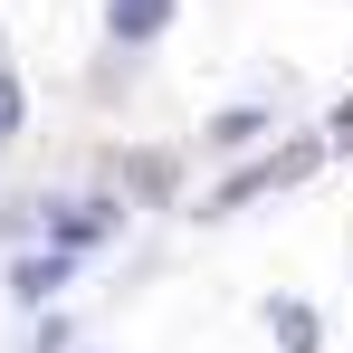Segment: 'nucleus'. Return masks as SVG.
Masks as SVG:
<instances>
[{
  "label": "nucleus",
  "instance_id": "2",
  "mask_svg": "<svg viewBox=\"0 0 353 353\" xmlns=\"http://www.w3.org/2000/svg\"><path fill=\"white\" fill-rule=\"evenodd\" d=\"M315 163H325V143L305 134V143H287L277 163H258V172H239V181H220V210H239V201H248V191H268V181H296V172H315Z\"/></svg>",
  "mask_w": 353,
  "mask_h": 353
},
{
  "label": "nucleus",
  "instance_id": "3",
  "mask_svg": "<svg viewBox=\"0 0 353 353\" xmlns=\"http://www.w3.org/2000/svg\"><path fill=\"white\" fill-rule=\"evenodd\" d=\"M105 29H115L124 48H143V39H163V29H172V0H115V10H105Z\"/></svg>",
  "mask_w": 353,
  "mask_h": 353
},
{
  "label": "nucleus",
  "instance_id": "7",
  "mask_svg": "<svg viewBox=\"0 0 353 353\" xmlns=\"http://www.w3.org/2000/svg\"><path fill=\"white\" fill-rule=\"evenodd\" d=\"M210 134H220V143H248V134H268V115H258V105H230Z\"/></svg>",
  "mask_w": 353,
  "mask_h": 353
},
{
  "label": "nucleus",
  "instance_id": "9",
  "mask_svg": "<svg viewBox=\"0 0 353 353\" xmlns=\"http://www.w3.org/2000/svg\"><path fill=\"white\" fill-rule=\"evenodd\" d=\"M334 143H353V105H344V115H334Z\"/></svg>",
  "mask_w": 353,
  "mask_h": 353
},
{
  "label": "nucleus",
  "instance_id": "6",
  "mask_svg": "<svg viewBox=\"0 0 353 353\" xmlns=\"http://www.w3.org/2000/svg\"><path fill=\"white\" fill-rule=\"evenodd\" d=\"M67 268H77V258H67V248H48V258H29V268H19V296H48L67 277Z\"/></svg>",
  "mask_w": 353,
  "mask_h": 353
},
{
  "label": "nucleus",
  "instance_id": "8",
  "mask_svg": "<svg viewBox=\"0 0 353 353\" xmlns=\"http://www.w3.org/2000/svg\"><path fill=\"white\" fill-rule=\"evenodd\" d=\"M0 134H19V77L0 67Z\"/></svg>",
  "mask_w": 353,
  "mask_h": 353
},
{
  "label": "nucleus",
  "instance_id": "4",
  "mask_svg": "<svg viewBox=\"0 0 353 353\" xmlns=\"http://www.w3.org/2000/svg\"><path fill=\"white\" fill-rule=\"evenodd\" d=\"M124 191L134 201H172V163L163 153H124Z\"/></svg>",
  "mask_w": 353,
  "mask_h": 353
},
{
  "label": "nucleus",
  "instance_id": "1",
  "mask_svg": "<svg viewBox=\"0 0 353 353\" xmlns=\"http://www.w3.org/2000/svg\"><path fill=\"white\" fill-rule=\"evenodd\" d=\"M48 220H58V248L67 258H86V248H105V239H115V201H58V210H48Z\"/></svg>",
  "mask_w": 353,
  "mask_h": 353
},
{
  "label": "nucleus",
  "instance_id": "5",
  "mask_svg": "<svg viewBox=\"0 0 353 353\" xmlns=\"http://www.w3.org/2000/svg\"><path fill=\"white\" fill-rule=\"evenodd\" d=\"M268 325H277V344H287V353H315V315H305L296 296H277V305H268Z\"/></svg>",
  "mask_w": 353,
  "mask_h": 353
}]
</instances>
